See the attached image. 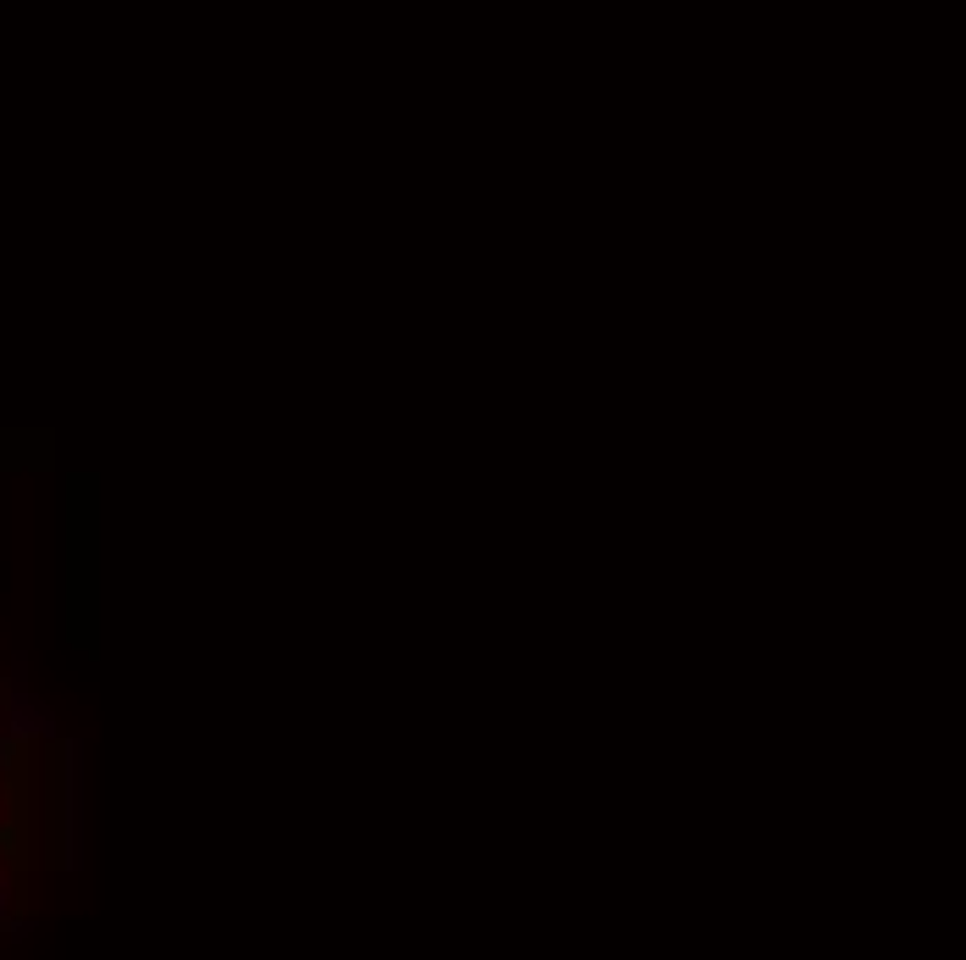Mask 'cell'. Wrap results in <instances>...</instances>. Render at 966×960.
<instances>
[{
	"label": "cell",
	"instance_id": "obj_1",
	"mask_svg": "<svg viewBox=\"0 0 966 960\" xmlns=\"http://www.w3.org/2000/svg\"><path fill=\"white\" fill-rule=\"evenodd\" d=\"M0 860H7L12 872H28L34 844H28V816H23V810H12L7 822H0Z\"/></svg>",
	"mask_w": 966,
	"mask_h": 960
}]
</instances>
